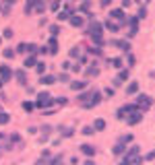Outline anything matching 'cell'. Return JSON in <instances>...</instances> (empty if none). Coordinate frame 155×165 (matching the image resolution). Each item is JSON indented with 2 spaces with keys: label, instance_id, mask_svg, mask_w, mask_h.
I'll return each instance as SVG.
<instances>
[{
  "label": "cell",
  "instance_id": "cell-54",
  "mask_svg": "<svg viewBox=\"0 0 155 165\" xmlns=\"http://www.w3.org/2000/svg\"><path fill=\"white\" fill-rule=\"evenodd\" d=\"M27 132H29V134H35L37 128H35V126H29V130H27Z\"/></svg>",
  "mask_w": 155,
  "mask_h": 165
},
{
  "label": "cell",
  "instance_id": "cell-58",
  "mask_svg": "<svg viewBox=\"0 0 155 165\" xmlns=\"http://www.w3.org/2000/svg\"><path fill=\"white\" fill-rule=\"evenodd\" d=\"M4 2H8V4H12V6H15V2H17V0H4Z\"/></svg>",
  "mask_w": 155,
  "mask_h": 165
},
{
  "label": "cell",
  "instance_id": "cell-3",
  "mask_svg": "<svg viewBox=\"0 0 155 165\" xmlns=\"http://www.w3.org/2000/svg\"><path fill=\"white\" fill-rule=\"evenodd\" d=\"M101 103V93L99 91H93V95L89 97V101H85V103H81V105L85 107V109H91V107H95Z\"/></svg>",
  "mask_w": 155,
  "mask_h": 165
},
{
  "label": "cell",
  "instance_id": "cell-37",
  "mask_svg": "<svg viewBox=\"0 0 155 165\" xmlns=\"http://www.w3.org/2000/svg\"><path fill=\"white\" fill-rule=\"evenodd\" d=\"M60 161H62V155H54V157H50L48 163H50V165H54V163H60Z\"/></svg>",
  "mask_w": 155,
  "mask_h": 165
},
{
  "label": "cell",
  "instance_id": "cell-48",
  "mask_svg": "<svg viewBox=\"0 0 155 165\" xmlns=\"http://www.w3.org/2000/svg\"><path fill=\"white\" fill-rule=\"evenodd\" d=\"M128 74H130L128 70H120V74H118V76L122 79V81H126V79H128Z\"/></svg>",
  "mask_w": 155,
  "mask_h": 165
},
{
  "label": "cell",
  "instance_id": "cell-57",
  "mask_svg": "<svg viewBox=\"0 0 155 165\" xmlns=\"http://www.w3.org/2000/svg\"><path fill=\"white\" fill-rule=\"evenodd\" d=\"M110 2L112 0H101V6H110Z\"/></svg>",
  "mask_w": 155,
  "mask_h": 165
},
{
  "label": "cell",
  "instance_id": "cell-40",
  "mask_svg": "<svg viewBox=\"0 0 155 165\" xmlns=\"http://www.w3.org/2000/svg\"><path fill=\"white\" fill-rule=\"evenodd\" d=\"M50 33L58 37V33H60V27H58V25H50Z\"/></svg>",
  "mask_w": 155,
  "mask_h": 165
},
{
  "label": "cell",
  "instance_id": "cell-44",
  "mask_svg": "<svg viewBox=\"0 0 155 165\" xmlns=\"http://www.w3.org/2000/svg\"><path fill=\"white\" fill-rule=\"evenodd\" d=\"M137 17H139V19H145V17H147V8H145V6H141V8H139V15H137Z\"/></svg>",
  "mask_w": 155,
  "mask_h": 165
},
{
  "label": "cell",
  "instance_id": "cell-50",
  "mask_svg": "<svg viewBox=\"0 0 155 165\" xmlns=\"http://www.w3.org/2000/svg\"><path fill=\"white\" fill-rule=\"evenodd\" d=\"M89 52H91V54H95V56H99V54H101V50H99V47H91Z\"/></svg>",
  "mask_w": 155,
  "mask_h": 165
},
{
  "label": "cell",
  "instance_id": "cell-63",
  "mask_svg": "<svg viewBox=\"0 0 155 165\" xmlns=\"http://www.w3.org/2000/svg\"><path fill=\"white\" fill-rule=\"evenodd\" d=\"M137 2H141V0H137Z\"/></svg>",
  "mask_w": 155,
  "mask_h": 165
},
{
  "label": "cell",
  "instance_id": "cell-26",
  "mask_svg": "<svg viewBox=\"0 0 155 165\" xmlns=\"http://www.w3.org/2000/svg\"><path fill=\"white\" fill-rule=\"evenodd\" d=\"M91 95H93V91H81V93H79V97H77V99H79L81 103H85V101H87V99H89Z\"/></svg>",
  "mask_w": 155,
  "mask_h": 165
},
{
  "label": "cell",
  "instance_id": "cell-61",
  "mask_svg": "<svg viewBox=\"0 0 155 165\" xmlns=\"http://www.w3.org/2000/svg\"><path fill=\"white\" fill-rule=\"evenodd\" d=\"M0 44H2V37H0Z\"/></svg>",
  "mask_w": 155,
  "mask_h": 165
},
{
  "label": "cell",
  "instance_id": "cell-20",
  "mask_svg": "<svg viewBox=\"0 0 155 165\" xmlns=\"http://www.w3.org/2000/svg\"><path fill=\"white\" fill-rule=\"evenodd\" d=\"M37 64V58H35V54H29V56H27V58H25V68H31V66H35Z\"/></svg>",
  "mask_w": 155,
  "mask_h": 165
},
{
  "label": "cell",
  "instance_id": "cell-28",
  "mask_svg": "<svg viewBox=\"0 0 155 165\" xmlns=\"http://www.w3.org/2000/svg\"><path fill=\"white\" fill-rule=\"evenodd\" d=\"M39 52V47H37V44H33V41H29L27 44V54H37Z\"/></svg>",
  "mask_w": 155,
  "mask_h": 165
},
{
  "label": "cell",
  "instance_id": "cell-6",
  "mask_svg": "<svg viewBox=\"0 0 155 165\" xmlns=\"http://www.w3.org/2000/svg\"><path fill=\"white\" fill-rule=\"evenodd\" d=\"M110 19H114V21H120V23H124V21H126L124 8H112V11H110Z\"/></svg>",
  "mask_w": 155,
  "mask_h": 165
},
{
  "label": "cell",
  "instance_id": "cell-62",
  "mask_svg": "<svg viewBox=\"0 0 155 165\" xmlns=\"http://www.w3.org/2000/svg\"><path fill=\"white\" fill-rule=\"evenodd\" d=\"M0 151H4V149H2V147H0Z\"/></svg>",
  "mask_w": 155,
  "mask_h": 165
},
{
  "label": "cell",
  "instance_id": "cell-51",
  "mask_svg": "<svg viewBox=\"0 0 155 165\" xmlns=\"http://www.w3.org/2000/svg\"><path fill=\"white\" fill-rule=\"evenodd\" d=\"M151 159H155V151H153V153H149V155H145V161H151Z\"/></svg>",
  "mask_w": 155,
  "mask_h": 165
},
{
  "label": "cell",
  "instance_id": "cell-33",
  "mask_svg": "<svg viewBox=\"0 0 155 165\" xmlns=\"http://www.w3.org/2000/svg\"><path fill=\"white\" fill-rule=\"evenodd\" d=\"M124 114H128V112H126V107L122 105V107H120V109H118V112H116V118H118V120H124V118H126Z\"/></svg>",
  "mask_w": 155,
  "mask_h": 165
},
{
  "label": "cell",
  "instance_id": "cell-23",
  "mask_svg": "<svg viewBox=\"0 0 155 165\" xmlns=\"http://www.w3.org/2000/svg\"><path fill=\"white\" fill-rule=\"evenodd\" d=\"M137 91H139V82H134V81H132L130 85L126 87V95H134Z\"/></svg>",
  "mask_w": 155,
  "mask_h": 165
},
{
  "label": "cell",
  "instance_id": "cell-2",
  "mask_svg": "<svg viewBox=\"0 0 155 165\" xmlns=\"http://www.w3.org/2000/svg\"><path fill=\"white\" fill-rule=\"evenodd\" d=\"M104 23H99V21H95V19H91V23H89V29H87V33L91 37H101L104 33Z\"/></svg>",
  "mask_w": 155,
  "mask_h": 165
},
{
  "label": "cell",
  "instance_id": "cell-41",
  "mask_svg": "<svg viewBox=\"0 0 155 165\" xmlns=\"http://www.w3.org/2000/svg\"><path fill=\"white\" fill-rule=\"evenodd\" d=\"M58 81H60V82H68V74H66V70H62V72H60Z\"/></svg>",
  "mask_w": 155,
  "mask_h": 165
},
{
  "label": "cell",
  "instance_id": "cell-52",
  "mask_svg": "<svg viewBox=\"0 0 155 165\" xmlns=\"http://www.w3.org/2000/svg\"><path fill=\"white\" fill-rule=\"evenodd\" d=\"M81 66H83V64H81V62H77V64L72 66V70H74V72H79V70H81Z\"/></svg>",
  "mask_w": 155,
  "mask_h": 165
},
{
  "label": "cell",
  "instance_id": "cell-49",
  "mask_svg": "<svg viewBox=\"0 0 155 165\" xmlns=\"http://www.w3.org/2000/svg\"><path fill=\"white\" fill-rule=\"evenodd\" d=\"M112 82H114V87H120V85H122V79H120V76H116Z\"/></svg>",
  "mask_w": 155,
  "mask_h": 165
},
{
  "label": "cell",
  "instance_id": "cell-4",
  "mask_svg": "<svg viewBox=\"0 0 155 165\" xmlns=\"http://www.w3.org/2000/svg\"><path fill=\"white\" fill-rule=\"evenodd\" d=\"M12 76H15V70H12L11 66H8V64H0V79L4 82H8Z\"/></svg>",
  "mask_w": 155,
  "mask_h": 165
},
{
  "label": "cell",
  "instance_id": "cell-5",
  "mask_svg": "<svg viewBox=\"0 0 155 165\" xmlns=\"http://www.w3.org/2000/svg\"><path fill=\"white\" fill-rule=\"evenodd\" d=\"M143 120V109L139 107V109H134V112H130V116L126 118V122H128V126H134V124H139Z\"/></svg>",
  "mask_w": 155,
  "mask_h": 165
},
{
  "label": "cell",
  "instance_id": "cell-30",
  "mask_svg": "<svg viewBox=\"0 0 155 165\" xmlns=\"http://www.w3.org/2000/svg\"><path fill=\"white\" fill-rule=\"evenodd\" d=\"M8 141H11L12 144H21V136H19L17 132H12V134H8Z\"/></svg>",
  "mask_w": 155,
  "mask_h": 165
},
{
  "label": "cell",
  "instance_id": "cell-60",
  "mask_svg": "<svg viewBox=\"0 0 155 165\" xmlns=\"http://www.w3.org/2000/svg\"><path fill=\"white\" fill-rule=\"evenodd\" d=\"M2 85H4V81H2V79H0V87H2Z\"/></svg>",
  "mask_w": 155,
  "mask_h": 165
},
{
  "label": "cell",
  "instance_id": "cell-12",
  "mask_svg": "<svg viewBox=\"0 0 155 165\" xmlns=\"http://www.w3.org/2000/svg\"><path fill=\"white\" fill-rule=\"evenodd\" d=\"M56 81H58V76H54V74H41V76H39V82H41L44 87H48V85H54Z\"/></svg>",
  "mask_w": 155,
  "mask_h": 165
},
{
  "label": "cell",
  "instance_id": "cell-11",
  "mask_svg": "<svg viewBox=\"0 0 155 165\" xmlns=\"http://www.w3.org/2000/svg\"><path fill=\"white\" fill-rule=\"evenodd\" d=\"M46 46H48V54H52V56H54V54L58 52V41H56V35L50 37L48 41H46Z\"/></svg>",
  "mask_w": 155,
  "mask_h": 165
},
{
  "label": "cell",
  "instance_id": "cell-24",
  "mask_svg": "<svg viewBox=\"0 0 155 165\" xmlns=\"http://www.w3.org/2000/svg\"><path fill=\"white\" fill-rule=\"evenodd\" d=\"M93 128L97 130V132H101V130L106 128V120H101V118H97L95 122H93Z\"/></svg>",
  "mask_w": 155,
  "mask_h": 165
},
{
  "label": "cell",
  "instance_id": "cell-14",
  "mask_svg": "<svg viewBox=\"0 0 155 165\" xmlns=\"http://www.w3.org/2000/svg\"><path fill=\"white\" fill-rule=\"evenodd\" d=\"M79 151H81L85 157H93V155H95V147H93V144H81Z\"/></svg>",
  "mask_w": 155,
  "mask_h": 165
},
{
  "label": "cell",
  "instance_id": "cell-25",
  "mask_svg": "<svg viewBox=\"0 0 155 165\" xmlns=\"http://www.w3.org/2000/svg\"><path fill=\"white\" fill-rule=\"evenodd\" d=\"M8 122H11V114H6V112L0 109V126H4V124H8Z\"/></svg>",
  "mask_w": 155,
  "mask_h": 165
},
{
  "label": "cell",
  "instance_id": "cell-35",
  "mask_svg": "<svg viewBox=\"0 0 155 165\" xmlns=\"http://www.w3.org/2000/svg\"><path fill=\"white\" fill-rule=\"evenodd\" d=\"M33 107H35L33 101H23V109L25 112H33Z\"/></svg>",
  "mask_w": 155,
  "mask_h": 165
},
{
  "label": "cell",
  "instance_id": "cell-42",
  "mask_svg": "<svg viewBox=\"0 0 155 165\" xmlns=\"http://www.w3.org/2000/svg\"><path fill=\"white\" fill-rule=\"evenodd\" d=\"M120 142H124V144H128V142H132V134H124V136L120 138Z\"/></svg>",
  "mask_w": 155,
  "mask_h": 165
},
{
  "label": "cell",
  "instance_id": "cell-64",
  "mask_svg": "<svg viewBox=\"0 0 155 165\" xmlns=\"http://www.w3.org/2000/svg\"><path fill=\"white\" fill-rule=\"evenodd\" d=\"M0 109H2V107H0Z\"/></svg>",
  "mask_w": 155,
  "mask_h": 165
},
{
  "label": "cell",
  "instance_id": "cell-8",
  "mask_svg": "<svg viewBox=\"0 0 155 165\" xmlns=\"http://www.w3.org/2000/svg\"><path fill=\"white\" fill-rule=\"evenodd\" d=\"M137 105L141 107V109L151 107V97H149V95H139V97H137Z\"/></svg>",
  "mask_w": 155,
  "mask_h": 165
},
{
  "label": "cell",
  "instance_id": "cell-15",
  "mask_svg": "<svg viewBox=\"0 0 155 165\" xmlns=\"http://www.w3.org/2000/svg\"><path fill=\"white\" fill-rule=\"evenodd\" d=\"M58 132L62 138H71L72 134H74V128H71V126H58Z\"/></svg>",
  "mask_w": 155,
  "mask_h": 165
},
{
  "label": "cell",
  "instance_id": "cell-55",
  "mask_svg": "<svg viewBox=\"0 0 155 165\" xmlns=\"http://www.w3.org/2000/svg\"><path fill=\"white\" fill-rule=\"evenodd\" d=\"M128 64H130V66L134 64V56H132V54H128Z\"/></svg>",
  "mask_w": 155,
  "mask_h": 165
},
{
  "label": "cell",
  "instance_id": "cell-9",
  "mask_svg": "<svg viewBox=\"0 0 155 165\" xmlns=\"http://www.w3.org/2000/svg\"><path fill=\"white\" fill-rule=\"evenodd\" d=\"M15 79H17V82H19L21 87H27V72H25L23 68L15 70Z\"/></svg>",
  "mask_w": 155,
  "mask_h": 165
},
{
  "label": "cell",
  "instance_id": "cell-27",
  "mask_svg": "<svg viewBox=\"0 0 155 165\" xmlns=\"http://www.w3.org/2000/svg\"><path fill=\"white\" fill-rule=\"evenodd\" d=\"M15 54H17V50H12V47H6L4 52H2V56L6 60H11V58H15Z\"/></svg>",
  "mask_w": 155,
  "mask_h": 165
},
{
  "label": "cell",
  "instance_id": "cell-47",
  "mask_svg": "<svg viewBox=\"0 0 155 165\" xmlns=\"http://www.w3.org/2000/svg\"><path fill=\"white\" fill-rule=\"evenodd\" d=\"M60 2H62V0H54V2L50 4V6H52V11H58V8H60Z\"/></svg>",
  "mask_w": 155,
  "mask_h": 165
},
{
  "label": "cell",
  "instance_id": "cell-16",
  "mask_svg": "<svg viewBox=\"0 0 155 165\" xmlns=\"http://www.w3.org/2000/svg\"><path fill=\"white\" fill-rule=\"evenodd\" d=\"M68 21H71L72 27H81V25H83V17H81V12H79V15H77V12H72Z\"/></svg>",
  "mask_w": 155,
  "mask_h": 165
},
{
  "label": "cell",
  "instance_id": "cell-56",
  "mask_svg": "<svg viewBox=\"0 0 155 165\" xmlns=\"http://www.w3.org/2000/svg\"><path fill=\"white\" fill-rule=\"evenodd\" d=\"M122 6L126 8V6H130V0H122Z\"/></svg>",
  "mask_w": 155,
  "mask_h": 165
},
{
  "label": "cell",
  "instance_id": "cell-29",
  "mask_svg": "<svg viewBox=\"0 0 155 165\" xmlns=\"http://www.w3.org/2000/svg\"><path fill=\"white\" fill-rule=\"evenodd\" d=\"M97 74H99L97 64H91V68H87V76H97Z\"/></svg>",
  "mask_w": 155,
  "mask_h": 165
},
{
  "label": "cell",
  "instance_id": "cell-22",
  "mask_svg": "<svg viewBox=\"0 0 155 165\" xmlns=\"http://www.w3.org/2000/svg\"><path fill=\"white\" fill-rule=\"evenodd\" d=\"M35 2L37 0H27L25 2V15H31V12L35 11Z\"/></svg>",
  "mask_w": 155,
  "mask_h": 165
},
{
  "label": "cell",
  "instance_id": "cell-19",
  "mask_svg": "<svg viewBox=\"0 0 155 165\" xmlns=\"http://www.w3.org/2000/svg\"><path fill=\"white\" fill-rule=\"evenodd\" d=\"M68 56H71V58H81V56H83V47H79V46H74V47H71V52H68Z\"/></svg>",
  "mask_w": 155,
  "mask_h": 165
},
{
  "label": "cell",
  "instance_id": "cell-1",
  "mask_svg": "<svg viewBox=\"0 0 155 165\" xmlns=\"http://www.w3.org/2000/svg\"><path fill=\"white\" fill-rule=\"evenodd\" d=\"M54 103H56V99H54L48 91H41V93L37 95V101H35L37 107H41V109H44V107H50V105H54Z\"/></svg>",
  "mask_w": 155,
  "mask_h": 165
},
{
  "label": "cell",
  "instance_id": "cell-53",
  "mask_svg": "<svg viewBox=\"0 0 155 165\" xmlns=\"http://www.w3.org/2000/svg\"><path fill=\"white\" fill-rule=\"evenodd\" d=\"M25 89H27V93H29V95H33V93H35V89H33V87H29V85H27Z\"/></svg>",
  "mask_w": 155,
  "mask_h": 165
},
{
  "label": "cell",
  "instance_id": "cell-21",
  "mask_svg": "<svg viewBox=\"0 0 155 165\" xmlns=\"http://www.w3.org/2000/svg\"><path fill=\"white\" fill-rule=\"evenodd\" d=\"M85 87H87V82H85V81H72L71 82V89H72V91H83Z\"/></svg>",
  "mask_w": 155,
  "mask_h": 165
},
{
  "label": "cell",
  "instance_id": "cell-59",
  "mask_svg": "<svg viewBox=\"0 0 155 165\" xmlns=\"http://www.w3.org/2000/svg\"><path fill=\"white\" fill-rule=\"evenodd\" d=\"M4 138H8V136H4V134H2V132H0V141H4Z\"/></svg>",
  "mask_w": 155,
  "mask_h": 165
},
{
  "label": "cell",
  "instance_id": "cell-34",
  "mask_svg": "<svg viewBox=\"0 0 155 165\" xmlns=\"http://www.w3.org/2000/svg\"><path fill=\"white\" fill-rule=\"evenodd\" d=\"M81 132H83L85 136H91V134H95V128H93V126H85Z\"/></svg>",
  "mask_w": 155,
  "mask_h": 165
},
{
  "label": "cell",
  "instance_id": "cell-32",
  "mask_svg": "<svg viewBox=\"0 0 155 165\" xmlns=\"http://www.w3.org/2000/svg\"><path fill=\"white\" fill-rule=\"evenodd\" d=\"M110 64H112V68H122V60H120V58H112V60H110Z\"/></svg>",
  "mask_w": 155,
  "mask_h": 165
},
{
  "label": "cell",
  "instance_id": "cell-13",
  "mask_svg": "<svg viewBox=\"0 0 155 165\" xmlns=\"http://www.w3.org/2000/svg\"><path fill=\"white\" fill-rule=\"evenodd\" d=\"M52 126H50V124H44V126H41V132H44V134H41V136H39V142H48V138H50V134H52Z\"/></svg>",
  "mask_w": 155,
  "mask_h": 165
},
{
  "label": "cell",
  "instance_id": "cell-7",
  "mask_svg": "<svg viewBox=\"0 0 155 165\" xmlns=\"http://www.w3.org/2000/svg\"><path fill=\"white\" fill-rule=\"evenodd\" d=\"M128 25H130L128 37H134L137 33H139V17H130V19H128Z\"/></svg>",
  "mask_w": 155,
  "mask_h": 165
},
{
  "label": "cell",
  "instance_id": "cell-46",
  "mask_svg": "<svg viewBox=\"0 0 155 165\" xmlns=\"http://www.w3.org/2000/svg\"><path fill=\"white\" fill-rule=\"evenodd\" d=\"M104 95L106 97H114V87H107L106 91H104Z\"/></svg>",
  "mask_w": 155,
  "mask_h": 165
},
{
  "label": "cell",
  "instance_id": "cell-10",
  "mask_svg": "<svg viewBox=\"0 0 155 165\" xmlns=\"http://www.w3.org/2000/svg\"><path fill=\"white\" fill-rule=\"evenodd\" d=\"M112 46L120 47V50H122V52H126V54L130 52V41H126V39H114V41H112Z\"/></svg>",
  "mask_w": 155,
  "mask_h": 165
},
{
  "label": "cell",
  "instance_id": "cell-31",
  "mask_svg": "<svg viewBox=\"0 0 155 165\" xmlns=\"http://www.w3.org/2000/svg\"><path fill=\"white\" fill-rule=\"evenodd\" d=\"M35 11L37 12H44V11H46V2H44V0H37V2H35Z\"/></svg>",
  "mask_w": 155,
  "mask_h": 165
},
{
  "label": "cell",
  "instance_id": "cell-43",
  "mask_svg": "<svg viewBox=\"0 0 155 165\" xmlns=\"http://www.w3.org/2000/svg\"><path fill=\"white\" fill-rule=\"evenodd\" d=\"M60 68H62V70H71V68H72V64L68 62V60H66V62H62V64H60Z\"/></svg>",
  "mask_w": 155,
  "mask_h": 165
},
{
  "label": "cell",
  "instance_id": "cell-17",
  "mask_svg": "<svg viewBox=\"0 0 155 165\" xmlns=\"http://www.w3.org/2000/svg\"><path fill=\"white\" fill-rule=\"evenodd\" d=\"M104 27H106L107 31H112V33H118V31H120V25H118V23H114L112 19H107V21H106V25H104Z\"/></svg>",
  "mask_w": 155,
  "mask_h": 165
},
{
  "label": "cell",
  "instance_id": "cell-45",
  "mask_svg": "<svg viewBox=\"0 0 155 165\" xmlns=\"http://www.w3.org/2000/svg\"><path fill=\"white\" fill-rule=\"evenodd\" d=\"M56 103H58V105H66L68 99H66V97H56Z\"/></svg>",
  "mask_w": 155,
  "mask_h": 165
},
{
  "label": "cell",
  "instance_id": "cell-36",
  "mask_svg": "<svg viewBox=\"0 0 155 165\" xmlns=\"http://www.w3.org/2000/svg\"><path fill=\"white\" fill-rule=\"evenodd\" d=\"M35 70L39 72V74H44V72H46V62H37V64H35Z\"/></svg>",
  "mask_w": 155,
  "mask_h": 165
},
{
  "label": "cell",
  "instance_id": "cell-39",
  "mask_svg": "<svg viewBox=\"0 0 155 165\" xmlns=\"http://www.w3.org/2000/svg\"><path fill=\"white\" fill-rule=\"evenodd\" d=\"M17 52H21V54H27V41L19 44V46H17Z\"/></svg>",
  "mask_w": 155,
  "mask_h": 165
},
{
  "label": "cell",
  "instance_id": "cell-18",
  "mask_svg": "<svg viewBox=\"0 0 155 165\" xmlns=\"http://www.w3.org/2000/svg\"><path fill=\"white\" fill-rule=\"evenodd\" d=\"M112 153L116 155V157H120V155H124V153H126V144H124V142H118V144H116V147L112 149Z\"/></svg>",
  "mask_w": 155,
  "mask_h": 165
},
{
  "label": "cell",
  "instance_id": "cell-38",
  "mask_svg": "<svg viewBox=\"0 0 155 165\" xmlns=\"http://www.w3.org/2000/svg\"><path fill=\"white\" fill-rule=\"evenodd\" d=\"M2 37H4V39H11V37H12V29H11V27H6V29L2 31Z\"/></svg>",
  "mask_w": 155,
  "mask_h": 165
}]
</instances>
